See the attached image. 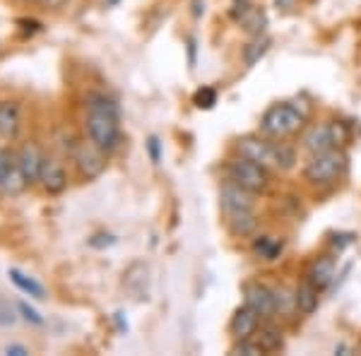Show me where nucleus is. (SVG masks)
Here are the masks:
<instances>
[{
	"instance_id": "1",
	"label": "nucleus",
	"mask_w": 361,
	"mask_h": 356,
	"mask_svg": "<svg viewBox=\"0 0 361 356\" xmlns=\"http://www.w3.org/2000/svg\"><path fill=\"white\" fill-rule=\"evenodd\" d=\"M87 137L104 152H114L121 142V111L111 97L92 92L87 97Z\"/></svg>"
},
{
	"instance_id": "2",
	"label": "nucleus",
	"mask_w": 361,
	"mask_h": 356,
	"mask_svg": "<svg viewBox=\"0 0 361 356\" xmlns=\"http://www.w3.org/2000/svg\"><path fill=\"white\" fill-rule=\"evenodd\" d=\"M311 118V106L299 99L294 102H277L265 109L260 116V135L272 140H287L306 130V123Z\"/></svg>"
},
{
	"instance_id": "3",
	"label": "nucleus",
	"mask_w": 361,
	"mask_h": 356,
	"mask_svg": "<svg viewBox=\"0 0 361 356\" xmlns=\"http://www.w3.org/2000/svg\"><path fill=\"white\" fill-rule=\"evenodd\" d=\"M236 154L248 156L267 166L270 171H292L296 166V149L284 140H272L265 135H246L236 142Z\"/></svg>"
},
{
	"instance_id": "4",
	"label": "nucleus",
	"mask_w": 361,
	"mask_h": 356,
	"mask_svg": "<svg viewBox=\"0 0 361 356\" xmlns=\"http://www.w3.org/2000/svg\"><path fill=\"white\" fill-rule=\"evenodd\" d=\"M349 168V156L342 147L316 152V154H308L304 164V178L316 188H325V185H333L340 178H345Z\"/></svg>"
},
{
	"instance_id": "5",
	"label": "nucleus",
	"mask_w": 361,
	"mask_h": 356,
	"mask_svg": "<svg viewBox=\"0 0 361 356\" xmlns=\"http://www.w3.org/2000/svg\"><path fill=\"white\" fill-rule=\"evenodd\" d=\"M349 140H352V130H349L345 121H323V123H313L311 128H306L304 135H301V147L308 154H316V152L335 147L345 149Z\"/></svg>"
},
{
	"instance_id": "6",
	"label": "nucleus",
	"mask_w": 361,
	"mask_h": 356,
	"mask_svg": "<svg viewBox=\"0 0 361 356\" xmlns=\"http://www.w3.org/2000/svg\"><path fill=\"white\" fill-rule=\"evenodd\" d=\"M224 171H226V180L241 185V188H246L253 195H263L270 188V168L248 159V156L238 154L236 159H229Z\"/></svg>"
},
{
	"instance_id": "7",
	"label": "nucleus",
	"mask_w": 361,
	"mask_h": 356,
	"mask_svg": "<svg viewBox=\"0 0 361 356\" xmlns=\"http://www.w3.org/2000/svg\"><path fill=\"white\" fill-rule=\"evenodd\" d=\"M106 154L102 147H97L94 142H80L78 147L73 149V159H75V166H78L80 176L87 178V180H94L104 173L106 168Z\"/></svg>"
},
{
	"instance_id": "8",
	"label": "nucleus",
	"mask_w": 361,
	"mask_h": 356,
	"mask_svg": "<svg viewBox=\"0 0 361 356\" xmlns=\"http://www.w3.org/2000/svg\"><path fill=\"white\" fill-rule=\"evenodd\" d=\"M25 171L20 166V156L15 152L0 149V190L8 192V195H17L27 188Z\"/></svg>"
},
{
	"instance_id": "9",
	"label": "nucleus",
	"mask_w": 361,
	"mask_h": 356,
	"mask_svg": "<svg viewBox=\"0 0 361 356\" xmlns=\"http://www.w3.org/2000/svg\"><path fill=\"white\" fill-rule=\"evenodd\" d=\"M243 303H248L250 308H255L263 320L277 318L275 289L267 287V284H260V282H246V284H243Z\"/></svg>"
},
{
	"instance_id": "10",
	"label": "nucleus",
	"mask_w": 361,
	"mask_h": 356,
	"mask_svg": "<svg viewBox=\"0 0 361 356\" xmlns=\"http://www.w3.org/2000/svg\"><path fill=\"white\" fill-rule=\"evenodd\" d=\"M263 325V318H260V313L255 311V308H250L248 303H243V306H238L234 315H231L229 320V335L236 340H248V337L255 335V330Z\"/></svg>"
},
{
	"instance_id": "11",
	"label": "nucleus",
	"mask_w": 361,
	"mask_h": 356,
	"mask_svg": "<svg viewBox=\"0 0 361 356\" xmlns=\"http://www.w3.org/2000/svg\"><path fill=\"white\" fill-rule=\"evenodd\" d=\"M253 197H255L253 192H248L246 188H241V185L226 180L222 185V190H219V207H222L224 214L238 212V209H253L255 207Z\"/></svg>"
},
{
	"instance_id": "12",
	"label": "nucleus",
	"mask_w": 361,
	"mask_h": 356,
	"mask_svg": "<svg viewBox=\"0 0 361 356\" xmlns=\"http://www.w3.org/2000/svg\"><path fill=\"white\" fill-rule=\"evenodd\" d=\"M123 287L135 301L149 299V267L145 262H133L123 274Z\"/></svg>"
},
{
	"instance_id": "13",
	"label": "nucleus",
	"mask_w": 361,
	"mask_h": 356,
	"mask_svg": "<svg viewBox=\"0 0 361 356\" xmlns=\"http://www.w3.org/2000/svg\"><path fill=\"white\" fill-rule=\"evenodd\" d=\"M224 224L234 238H250L258 231V214L255 209H238V212L224 214Z\"/></svg>"
},
{
	"instance_id": "14",
	"label": "nucleus",
	"mask_w": 361,
	"mask_h": 356,
	"mask_svg": "<svg viewBox=\"0 0 361 356\" xmlns=\"http://www.w3.org/2000/svg\"><path fill=\"white\" fill-rule=\"evenodd\" d=\"M39 183L42 188L49 192V195H58L68 188V173H66V166L56 159H44V166H42V176H39Z\"/></svg>"
},
{
	"instance_id": "15",
	"label": "nucleus",
	"mask_w": 361,
	"mask_h": 356,
	"mask_svg": "<svg viewBox=\"0 0 361 356\" xmlns=\"http://www.w3.org/2000/svg\"><path fill=\"white\" fill-rule=\"evenodd\" d=\"M335 272H337V262L333 255H320V258H316L308 265L306 277L311 279L320 291H328L335 282Z\"/></svg>"
},
{
	"instance_id": "16",
	"label": "nucleus",
	"mask_w": 361,
	"mask_h": 356,
	"mask_svg": "<svg viewBox=\"0 0 361 356\" xmlns=\"http://www.w3.org/2000/svg\"><path fill=\"white\" fill-rule=\"evenodd\" d=\"M17 156H20V166L22 171H25V178L27 183H39V176H42V166H44V159L46 156L42 154V149H39V145L29 142L25 145L20 152H17Z\"/></svg>"
},
{
	"instance_id": "17",
	"label": "nucleus",
	"mask_w": 361,
	"mask_h": 356,
	"mask_svg": "<svg viewBox=\"0 0 361 356\" xmlns=\"http://www.w3.org/2000/svg\"><path fill=\"white\" fill-rule=\"evenodd\" d=\"M250 250L258 260L263 262H277L284 253V238L279 236H270V233H260V236H253V243H250Z\"/></svg>"
},
{
	"instance_id": "18",
	"label": "nucleus",
	"mask_w": 361,
	"mask_h": 356,
	"mask_svg": "<svg viewBox=\"0 0 361 356\" xmlns=\"http://www.w3.org/2000/svg\"><path fill=\"white\" fill-rule=\"evenodd\" d=\"M22 128V113L17 102H0V137L15 140Z\"/></svg>"
},
{
	"instance_id": "19",
	"label": "nucleus",
	"mask_w": 361,
	"mask_h": 356,
	"mask_svg": "<svg viewBox=\"0 0 361 356\" xmlns=\"http://www.w3.org/2000/svg\"><path fill=\"white\" fill-rule=\"evenodd\" d=\"M320 294H323V291H320L308 277H304V282L296 287V308H299V313L301 315L316 313L318 303H320Z\"/></svg>"
},
{
	"instance_id": "20",
	"label": "nucleus",
	"mask_w": 361,
	"mask_h": 356,
	"mask_svg": "<svg viewBox=\"0 0 361 356\" xmlns=\"http://www.w3.org/2000/svg\"><path fill=\"white\" fill-rule=\"evenodd\" d=\"M255 344L263 349V354H275V352H282L284 349V332L275 328V325H260L253 335Z\"/></svg>"
},
{
	"instance_id": "21",
	"label": "nucleus",
	"mask_w": 361,
	"mask_h": 356,
	"mask_svg": "<svg viewBox=\"0 0 361 356\" xmlns=\"http://www.w3.org/2000/svg\"><path fill=\"white\" fill-rule=\"evenodd\" d=\"M10 282H13L25 296H29V299L46 301V287H44V284L37 282L34 277H29V274H25L22 270H17V267H10Z\"/></svg>"
},
{
	"instance_id": "22",
	"label": "nucleus",
	"mask_w": 361,
	"mask_h": 356,
	"mask_svg": "<svg viewBox=\"0 0 361 356\" xmlns=\"http://www.w3.org/2000/svg\"><path fill=\"white\" fill-rule=\"evenodd\" d=\"M272 46V39L267 37V34H258V37H250V42L243 46L241 51V58H243V66L246 68H253L255 63L260 61V58L267 56V51H270Z\"/></svg>"
},
{
	"instance_id": "23",
	"label": "nucleus",
	"mask_w": 361,
	"mask_h": 356,
	"mask_svg": "<svg viewBox=\"0 0 361 356\" xmlns=\"http://www.w3.org/2000/svg\"><path fill=\"white\" fill-rule=\"evenodd\" d=\"M236 25H241V29L248 34V37H258V34H265L267 15H265L263 8H258V5H250V8L246 10V15H243Z\"/></svg>"
},
{
	"instance_id": "24",
	"label": "nucleus",
	"mask_w": 361,
	"mask_h": 356,
	"mask_svg": "<svg viewBox=\"0 0 361 356\" xmlns=\"http://www.w3.org/2000/svg\"><path fill=\"white\" fill-rule=\"evenodd\" d=\"M275 289V311H277V318H294L299 313L296 308V289H289V287H272Z\"/></svg>"
},
{
	"instance_id": "25",
	"label": "nucleus",
	"mask_w": 361,
	"mask_h": 356,
	"mask_svg": "<svg viewBox=\"0 0 361 356\" xmlns=\"http://www.w3.org/2000/svg\"><path fill=\"white\" fill-rule=\"evenodd\" d=\"M20 320V311H17V303L13 306L8 299L0 296V328H13V325Z\"/></svg>"
},
{
	"instance_id": "26",
	"label": "nucleus",
	"mask_w": 361,
	"mask_h": 356,
	"mask_svg": "<svg viewBox=\"0 0 361 356\" xmlns=\"http://www.w3.org/2000/svg\"><path fill=\"white\" fill-rule=\"evenodd\" d=\"M193 104L197 109H212L217 104V90L214 87H200L193 97Z\"/></svg>"
},
{
	"instance_id": "27",
	"label": "nucleus",
	"mask_w": 361,
	"mask_h": 356,
	"mask_svg": "<svg viewBox=\"0 0 361 356\" xmlns=\"http://www.w3.org/2000/svg\"><path fill=\"white\" fill-rule=\"evenodd\" d=\"M231 354H238V356H263V349L255 344L253 337H248V340H236L234 347H231Z\"/></svg>"
},
{
	"instance_id": "28",
	"label": "nucleus",
	"mask_w": 361,
	"mask_h": 356,
	"mask_svg": "<svg viewBox=\"0 0 361 356\" xmlns=\"http://www.w3.org/2000/svg\"><path fill=\"white\" fill-rule=\"evenodd\" d=\"M17 311H20V315H22V320H27L29 325H44V315L37 311V308H32L29 306L27 301H17Z\"/></svg>"
},
{
	"instance_id": "29",
	"label": "nucleus",
	"mask_w": 361,
	"mask_h": 356,
	"mask_svg": "<svg viewBox=\"0 0 361 356\" xmlns=\"http://www.w3.org/2000/svg\"><path fill=\"white\" fill-rule=\"evenodd\" d=\"M250 8V0H231V10H229V15H231V20L238 22L243 15H246V10Z\"/></svg>"
},
{
	"instance_id": "30",
	"label": "nucleus",
	"mask_w": 361,
	"mask_h": 356,
	"mask_svg": "<svg viewBox=\"0 0 361 356\" xmlns=\"http://www.w3.org/2000/svg\"><path fill=\"white\" fill-rule=\"evenodd\" d=\"M147 149H149V156H152V161L154 164H159L161 161V142H159V137L152 135L147 140Z\"/></svg>"
},
{
	"instance_id": "31",
	"label": "nucleus",
	"mask_w": 361,
	"mask_h": 356,
	"mask_svg": "<svg viewBox=\"0 0 361 356\" xmlns=\"http://www.w3.org/2000/svg\"><path fill=\"white\" fill-rule=\"evenodd\" d=\"M5 354H13V356H27L29 349L25 347V344H8V347L3 349Z\"/></svg>"
},
{
	"instance_id": "32",
	"label": "nucleus",
	"mask_w": 361,
	"mask_h": 356,
	"mask_svg": "<svg viewBox=\"0 0 361 356\" xmlns=\"http://www.w3.org/2000/svg\"><path fill=\"white\" fill-rule=\"evenodd\" d=\"M39 3H42L46 10H58V8H63L68 0H39Z\"/></svg>"
},
{
	"instance_id": "33",
	"label": "nucleus",
	"mask_w": 361,
	"mask_h": 356,
	"mask_svg": "<svg viewBox=\"0 0 361 356\" xmlns=\"http://www.w3.org/2000/svg\"><path fill=\"white\" fill-rule=\"evenodd\" d=\"M104 3H106V5H118L121 0H104Z\"/></svg>"
}]
</instances>
